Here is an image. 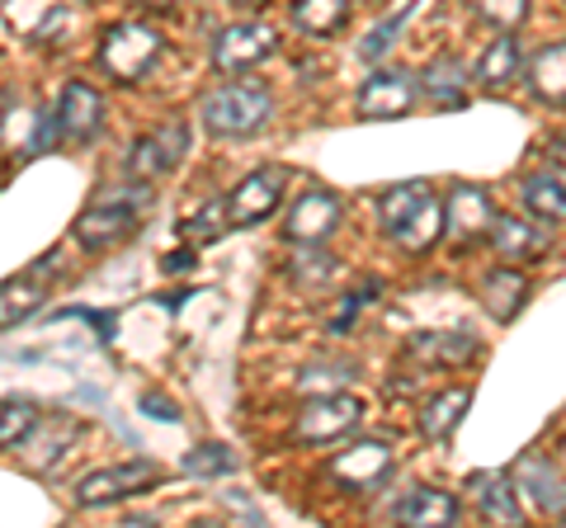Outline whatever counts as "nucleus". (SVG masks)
I'll list each match as a JSON object with an SVG mask.
<instances>
[{"label": "nucleus", "instance_id": "nucleus-1", "mask_svg": "<svg viewBox=\"0 0 566 528\" xmlns=\"http://www.w3.org/2000/svg\"><path fill=\"white\" fill-rule=\"evenodd\" d=\"M274 114V91L264 81H227L212 95H203L199 118L212 137H251Z\"/></svg>", "mask_w": 566, "mask_h": 528}, {"label": "nucleus", "instance_id": "nucleus-2", "mask_svg": "<svg viewBox=\"0 0 566 528\" xmlns=\"http://www.w3.org/2000/svg\"><path fill=\"white\" fill-rule=\"evenodd\" d=\"M147 203H151L147 180L109 189V193H99V199L76 218L71 236H76L85 251H109V245H118L123 236L137 232V218H142V208H147Z\"/></svg>", "mask_w": 566, "mask_h": 528}, {"label": "nucleus", "instance_id": "nucleus-3", "mask_svg": "<svg viewBox=\"0 0 566 528\" xmlns=\"http://www.w3.org/2000/svg\"><path fill=\"white\" fill-rule=\"evenodd\" d=\"M161 47L166 39L156 33L151 24H142V20H118L104 29V39L95 47V62L109 72L114 81H137L147 66L161 57Z\"/></svg>", "mask_w": 566, "mask_h": 528}, {"label": "nucleus", "instance_id": "nucleus-4", "mask_svg": "<svg viewBox=\"0 0 566 528\" xmlns=\"http://www.w3.org/2000/svg\"><path fill=\"white\" fill-rule=\"evenodd\" d=\"M161 482V467L151 457H133V463H114V467H95L76 482V505H118L128 496H142Z\"/></svg>", "mask_w": 566, "mask_h": 528}, {"label": "nucleus", "instance_id": "nucleus-5", "mask_svg": "<svg viewBox=\"0 0 566 528\" xmlns=\"http://www.w3.org/2000/svg\"><path fill=\"white\" fill-rule=\"evenodd\" d=\"M359 420H364V401L354 392H322L303 401V411L293 420V439L297 444H331V439L349 434Z\"/></svg>", "mask_w": 566, "mask_h": 528}, {"label": "nucleus", "instance_id": "nucleus-6", "mask_svg": "<svg viewBox=\"0 0 566 528\" xmlns=\"http://www.w3.org/2000/svg\"><path fill=\"white\" fill-rule=\"evenodd\" d=\"M279 47V33L260 20H241V24H227L212 43V72L222 76H237V72H251L264 57H274Z\"/></svg>", "mask_w": 566, "mask_h": 528}, {"label": "nucleus", "instance_id": "nucleus-7", "mask_svg": "<svg viewBox=\"0 0 566 528\" xmlns=\"http://www.w3.org/2000/svg\"><path fill=\"white\" fill-rule=\"evenodd\" d=\"M283 184H289V175H283L279 166L251 170V175H245L241 184H232V193L222 199V203H227V226H260V222L283 203Z\"/></svg>", "mask_w": 566, "mask_h": 528}, {"label": "nucleus", "instance_id": "nucleus-8", "mask_svg": "<svg viewBox=\"0 0 566 528\" xmlns=\"http://www.w3.org/2000/svg\"><path fill=\"white\" fill-rule=\"evenodd\" d=\"M185 151H189V128L180 118H170L161 123V128H151L147 137H137L133 151H128V175L133 180H161V175H170L175 166L185 161Z\"/></svg>", "mask_w": 566, "mask_h": 528}, {"label": "nucleus", "instance_id": "nucleus-9", "mask_svg": "<svg viewBox=\"0 0 566 528\" xmlns=\"http://www.w3.org/2000/svg\"><path fill=\"white\" fill-rule=\"evenodd\" d=\"M52 278H57V255H43L39 264H29L24 274L6 278V284H0V330H14L20 321H29V316L48 303Z\"/></svg>", "mask_w": 566, "mask_h": 528}, {"label": "nucleus", "instance_id": "nucleus-10", "mask_svg": "<svg viewBox=\"0 0 566 528\" xmlns=\"http://www.w3.org/2000/svg\"><path fill=\"white\" fill-rule=\"evenodd\" d=\"M411 104H416V76L401 72V66H378L354 95L359 118H401L411 114Z\"/></svg>", "mask_w": 566, "mask_h": 528}, {"label": "nucleus", "instance_id": "nucleus-11", "mask_svg": "<svg viewBox=\"0 0 566 528\" xmlns=\"http://www.w3.org/2000/svg\"><path fill=\"white\" fill-rule=\"evenodd\" d=\"M335 226H340V199L331 189H307L283 218V236L293 245H322L335 236Z\"/></svg>", "mask_w": 566, "mask_h": 528}, {"label": "nucleus", "instance_id": "nucleus-12", "mask_svg": "<svg viewBox=\"0 0 566 528\" xmlns=\"http://www.w3.org/2000/svg\"><path fill=\"white\" fill-rule=\"evenodd\" d=\"M510 482H515L520 496L534 509H543V515H566V477L543 453H524L520 463L510 467Z\"/></svg>", "mask_w": 566, "mask_h": 528}, {"label": "nucleus", "instance_id": "nucleus-13", "mask_svg": "<svg viewBox=\"0 0 566 528\" xmlns=\"http://www.w3.org/2000/svg\"><path fill=\"white\" fill-rule=\"evenodd\" d=\"M326 472H331V482H340L345 490H368L392 472V448H387L382 439H359V444H349L345 453H335Z\"/></svg>", "mask_w": 566, "mask_h": 528}, {"label": "nucleus", "instance_id": "nucleus-14", "mask_svg": "<svg viewBox=\"0 0 566 528\" xmlns=\"http://www.w3.org/2000/svg\"><path fill=\"white\" fill-rule=\"evenodd\" d=\"M52 114H57V133L66 137V142H91V137L99 133V123H104V95L85 81H66Z\"/></svg>", "mask_w": 566, "mask_h": 528}, {"label": "nucleus", "instance_id": "nucleus-15", "mask_svg": "<svg viewBox=\"0 0 566 528\" xmlns=\"http://www.w3.org/2000/svg\"><path fill=\"white\" fill-rule=\"evenodd\" d=\"M416 95H424L434 104V109H463L468 95H472V72L458 57H434V62H424V72L416 81Z\"/></svg>", "mask_w": 566, "mask_h": 528}, {"label": "nucleus", "instance_id": "nucleus-16", "mask_svg": "<svg viewBox=\"0 0 566 528\" xmlns=\"http://www.w3.org/2000/svg\"><path fill=\"white\" fill-rule=\"evenodd\" d=\"M387 236H392L397 245L406 255H420V251H430V245L444 236V199H439V193L430 189L424 193V199L411 208V213H406L397 226H387Z\"/></svg>", "mask_w": 566, "mask_h": 528}, {"label": "nucleus", "instance_id": "nucleus-17", "mask_svg": "<svg viewBox=\"0 0 566 528\" xmlns=\"http://www.w3.org/2000/svg\"><path fill=\"white\" fill-rule=\"evenodd\" d=\"M392 519L397 524H411V528H449V524H458V500L449 496V490L411 486L392 505Z\"/></svg>", "mask_w": 566, "mask_h": 528}, {"label": "nucleus", "instance_id": "nucleus-18", "mask_svg": "<svg viewBox=\"0 0 566 528\" xmlns=\"http://www.w3.org/2000/svg\"><path fill=\"white\" fill-rule=\"evenodd\" d=\"M520 76H524V52H520L515 29H505L501 39H491L486 52L476 57L472 81L482 85V91H505V85H515Z\"/></svg>", "mask_w": 566, "mask_h": 528}, {"label": "nucleus", "instance_id": "nucleus-19", "mask_svg": "<svg viewBox=\"0 0 566 528\" xmlns=\"http://www.w3.org/2000/svg\"><path fill=\"white\" fill-rule=\"evenodd\" d=\"M491 199L476 184H453L449 189V199H444V226L449 232H458L463 241H476V236H486V226H491Z\"/></svg>", "mask_w": 566, "mask_h": 528}, {"label": "nucleus", "instance_id": "nucleus-20", "mask_svg": "<svg viewBox=\"0 0 566 528\" xmlns=\"http://www.w3.org/2000/svg\"><path fill=\"white\" fill-rule=\"evenodd\" d=\"M524 81L538 104H566V39L538 47L524 66Z\"/></svg>", "mask_w": 566, "mask_h": 528}, {"label": "nucleus", "instance_id": "nucleus-21", "mask_svg": "<svg viewBox=\"0 0 566 528\" xmlns=\"http://www.w3.org/2000/svg\"><path fill=\"white\" fill-rule=\"evenodd\" d=\"M472 406V392L468 387H444V392H434L430 401L420 406V434L430 439V444H444V439L463 425V415Z\"/></svg>", "mask_w": 566, "mask_h": 528}, {"label": "nucleus", "instance_id": "nucleus-22", "mask_svg": "<svg viewBox=\"0 0 566 528\" xmlns=\"http://www.w3.org/2000/svg\"><path fill=\"white\" fill-rule=\"evenodd\" d=\"M524 303H528L524 270H510V264H501V270H491L482 278V307L495 316V321H515V316L524 311Z\"/></svg>", "mask_w": 566, "mask_h": 528}, {"label": "nucleus", "instance_id": "nucleus-23", "mask_svg": "<svg viewBox=\"0 0 566 528\" xmlns=\"http://www.w3.org/2000/svg\"><path fill=\"white\" fill-rule=\"evenodd\" d=\"M406 349H411L416 359H424V363L458 368V363H468L476 355V340L468 336V330H420V336H411Z\"/></svg>", "mask_w": 566, "mask_h": 528}, {"label": "nucleus", "instance_id": "nucleus-24", "mask_svg": "<svg viewBox=\"0 0 566 528\" xmlns=\"http://www.w3.org/2000/svg\"><path fill=\"white\" fill-rule=\"evenodd\" d=\"M476 505H482V515L491 524H524V509H520V490L510 482V472H486V477H476Z\"/></svg>", "mask_w": 566, "mask_h": 528}, {"label": "nucleus", "instance_id": "nucleus-25", "mask_svg": "<svg viewBox=\"0 0 566 528\" xmlns=\"http://www.w3.org/2000/svg\"><path fill=\"white\" fill-rule=\"evenodd\" d=\"M293 29H303L307 39H331L349 20V0H293L289 6Z\"/></svg>", "mask_w": 566, "mask_h": 528}, {"label": "nucleus", "instance_id": "nucleus-26", "mask_svg": "<svg viewBox=\"0 0 566 528\" xmlns=\"http://www.w3.org/2000/svg\"><path fill=\"white\" fill-rule=\"evenodd\" d=\"M524 208L538 222L562 226L566 222V184L557 180V175H528L524 180Z\"/></svg>", "mask_w": 566, "mask_h": 528}, {"label": "nucleus", "instance_id": "nucleus-27", "mask_svg": "<svg viewBox=\"0 0 566 528\" xmlns=\"http://www.w3.org/2000/svg\"><path fill=\"white\" fill-rule=\"evenodd\" d=\"M486 232H491L495 255H505V260H524V255H534V245H538L534 222H520V218H491Z\"/></svg>", "mask_w": 566, "mask_h": 528}, {"label": "nucleus", "instance_id": "nucleus-28", "mask_svg": "<svg viewBox=\"0 0 566 528\" xmlns=\"http://www.w3.org/2000/svg\"><path fill=\"white\" fill-rule=\"evenodd\" d=\"M39 406H33L29 397H6L0 401V448H14L24 444V439L39 430Z\"/></svg>", "mask_w": 566, "mask_h": 528}, {"label": "nucleus", "instance_id": "nucleus-29", "mask_svg": "<svg viewBox=\"0 0 566 528\" xmlns=\"http://www.w3.org/2000/svg\"><path fill=\"white\" fill-rule=\"evenodd\" d=\"M349 378H354V363H345V359H326V363L303 368V378H297V392H303V397L340 392V387H345Z\"/></svg>", "mask_w": 566, "mask_h": 528}, {"label": "nucleus", "instance_id": "nucleus-30", "mask_svg": "<svg viewBox=\"0 0 566 528\" xmlns=\"http://www.w3.org/2000/svg\"><path fill=\"white\" fill-rule=\"evenodd\" d=\"M185 472L189 477H227V472H237V453L227 444H199L185 453Z\"/></svg>", "mask_w": 566, "mask_h": 528}, {"label": "nucleus", "instance_id": "nucleus-31", "mask_svg": "<svg viewBox=\"0 0 566 528\" xmlns=\"http://www.w3.org/2000/svg\"><path fill=\"white\" fill-rule=\"evenodd\" d=\"M468 10L476 20H486L491 29H520L528 20V0H468Z\"/></svg>", "mask_w": 566, "mask_h": 528}, {"label": "nucleus", "instance_id": "nucleus-32", "mask_svg": "<svg viewBox=\"0 0 566 528\" xmlns=\"http://www.w3.org/2000/svg\"><path fill=\"white\" fill-rule=\"evenodd\" d=\"M406 20H411V10H401V14H387V20L368 33V39L359 43V57L364 62H382L387 57V47H392L397 39H401V29H406Z\"/></svg>", "mask_w": 566, "mask_h": 528}, {"label": "nucleus", "instance_id": "nucleus-33", "mask_svg": "<svg viewBox=\"0 0 566 528\" xmlns=\"http://www.w3.org/2000/svg\"><path fill=\"white\" fill-rule=\"evenodd\" d=\"M222 232H232V226H227V203L222 199H212L208 208H199V213L185 222V236L189 241H218Z\"/></svg>", "mask_w": 566, "mask_h": 528}, {"label": "nucleus", "instance_id": "nucleus-34", "mask_svg": "<svg viewBox=\"0 0 566 528\" xmlns=\"http://www.w3.org/2000/svg\"><path fill=\"white\" fill-rule=\"evenodd\" d=\"M289 270H293V278H297V284H326V278L335 274V255H326L322 245H316V251L297 255V260L289 264Z\"/></svg>", "mask_w": 566, "mask_h": 528}, {"label": "nucleus", "instance_id": "nucleus-35", "mask_svg": "<svg viewBox=\"0 0 566 528\" xmlns=\"http://www.w3.org/2000/svg\"><path fill=\"white\" fill-rule=\"evenodd\" d=\"M142 411H147L151 420H170V425L180 420V406H175V401H166L161 392H147V397H142Z\"/></svg>", "mask_w": 566, "mask_h": 528}, {"label": "nucleus", "instance_id": "nucleus-36", "mask_svg": "<svg viewBox=\"0 0 566 528\" xmlns=\"http://www.w3.org/2000/svg\"><path fill=\"white\" fill-rule=\"evenodd\" d=\"M189 264H193V260H189V251H175V255H166V260H161V270H166V274H185Z\"/></svg>", "mask_w": 566, "mask_h": 528}, {"label": "nucleus", "instance_id": "nucleus-37", "mask_svg": "<svg viewBox=\"0 0 566 528\" xmlns=\"http://www.w3.org/2000/svg\"><path fill=\"white\" fill-rule=\"evenodd\" d=\"M543 147H547V156H553L557 166H566V133H553V137H547Z\"/></svg>", "mask_w": 566, "mask_h": 528}, {"label": "nucleus", "instance_id": "nucleus-38", "mask_svg": "<svg viewBox=\"0 0 566 528\" xmlns=\"http://www.w3.org/2000/svg\"><path fill=\"white\" fill-rule=\"evenodd\" d=\"M137 6H147V10H170V6H180V0H137Z\"/></svg>", "mask_w": 566, "mask_h": 528}, {"label": "nucleus", "instance_id": "nucleus-39", "mask_svg": "<svg viewBox=\"0 0 566 528\" xmlns=\"http://www.w3.org/2000/svg\"><path fill=\"white\" fill-rule=\"evenodd\" d=\"M227 6H237V10H255V6H264V0H227Z\"/></svg>", "mask_w": 566, "mask_h": 528}, {"label": "nucleus", "instance_id": "nucleus-40", "mask_svg": "<svg viewBox=\"0 0 566 528\" xmlns=\"http://www.w3.org/2000/svg\"><path fill=\"white\" fill-rule=\"evenodd\" d=\"M562 463H566V439H562Z\"/></svg>", "mask_w": 566, "mask_h": 528}]
</instances>
